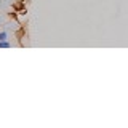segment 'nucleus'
I'll use <instances>...</instances> for the list:
<instances>
[{"label":"nucleus","instance_id":"f257e3e1","mask_svg":"<svg viewBox=\"0 0 128 128\" xmlns=\"http://www.w3.org/2000/svg\"><path fill=\"white\" fill-rule=\"evenodd\" d=\"M10 46H11V43L8 40H2L0 42V48H10Z\"/></svg>","mask_w":128,"mask_h":128},{"label":"nucleus","instance_id":"f03ea898","mask_svg":"<svg viewBox=\"0 0 128 128\" xmlns=\"http://www.w3.org/2000/svg\"><path fill=\"white\" fill-rule=\"evenodd\" d=\"M6 37H8V35H6V32H5V30L0 32V42H2V40H6Z\"/></svg>","mask_w":128,"mask_h":128}]
</instances>
